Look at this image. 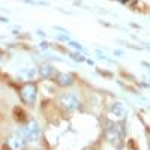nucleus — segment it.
<instances>
[{"label":"nucleus","instance_id":"nucleus-1","mask_svg":"<svg viewBox=\"0 0 150 150\" xmlns=\"http://www.w3.org/2000/svg\"><path fill=\"white\" fill-rule=\"evenodd\" d=\"M18 134L23 137L24 140H26V143L29 141H38L41 138V129H39V125H38L36 120H29L26 126H23Z\"/></svg>","mask_w":150,"mask_h":150},{"label":"nucleus","instance_id":"nucleus-2","mask_svg":"<svg viewBox=\"0 0 150 150\" xmlns=\"http://www.w3.org/2000/svg\"><path fill=\"white\" fill-rule=\"evenodd\" d=\"M59 102H60L62 107H63L65 110H68V111H75V110H78L81 107V102L78 101V98L75 96V95H72V93H63V95H60Z\"/></svg>","mask_w":150,"mask_h":150},{"label":"nucleus","instance_id":"nucleus-3","mask_svg":"<svg viewBox=\"0 0 150 150\" xmlns=\"http://www.w3.org/2000/svg\"><path fill=\"white\" fill-rule=\"evenodd\" d=\"M36 96H38V87H36V84L27 83V84L23 86V89H21V99L26 104H29V105L35 104L36 102Z\"/></svg>","mask_w":150,"mask_h":150},{"label":"nucleus","instance_id":"nucleus-4","mask_svg":"<svg viewBox=\"0 0 150 150\" xmlns=\"http://www.w3.org/2000/svg\"><path fill=\"white\" fill-rule=\"evenodd\" d=\"M6 144L9 146L11 150H24V147H26V140H24L18 132H15V134H11L6 138Z\"/></svg>","mask_w":150,"mask_h":150},{"label":"nucleus","instance_id":"nucleus-5","mask_svg":"<svg viewBox=\"0 0 150 150\" xmlns=\"http://www.w3.org/2000/svg\"><path fill=\"white\" fill-rule=\"evenodd\" d=\"M105 135H107V140H108L110 143H116V141L119 140V137H120V135H119V129H117V125L108 122V129H107Z\"/></svg>","mask_w":150,"mask_h":150},{"label":"nucleus","instance_id":"nucleus-6","mask_svg":"<svg viewBox=\"0 0 150 150\" xmlns=\"http://www.w3.org/2000/svg\"><path fill=\"white\" fill-rule=\"evenodd\" d=\"M39 75L44 78H51L53 75H56V69L51 66V65H48V63H44L39 66Z\"/></svg>","mask_w":150,"mask_h":150},{"label":"nucleus","instance_id":"nucleus-7","mask_svg":"<svg viewBox=\"0 0 150 150\" xmlns=\"http://www.w3.org/2000/svg\"><path fill=\"white\" fill-rule=\"evenodd\" d=\"M57 83H59L60 86H63V87H68V86H72L74 78H72V75H69V74L59 72V74H57Z\"/></svg>","mask_w":150,"mask_h":150},{"label":"nucleus","instance_id":"nucleus-8","mask_svg":"<svg viewBox=\"0 0 150 150\" xmlns=\"http://www.w3.org/2000/svg\"><path fill=\"white\" fill-rule=\"evenodd\" d=\"M111 114H114V116H117V117H125L126 116V108H125V105L122 104V102H116V104H112V107H111Z\"/></svg>","mask_w":150,"mask_h":150},{"label":"nucleus","instance_id":"nucleus-9","mask_svg":"<svg viewBox=\"0 0 150 150\" xmlns=\"http://www.w3.org/2000/svg\"><path fill=\"white\" fill-rule=\"evenodd\" d=\"M35 75H36V71H35V69H23L21 72H18V77H20L21 80H24V81L32 80Z\"/></svg>","mask_w":150,"mask_h":150},{"label":"nucleus","instance_id":"nucleus-10","mask_svg":"<svg viewBox=\"0 0 150 150\" xmlns=\"http://www.w3.org/2000/svg\"><path fill=\"white\" fill-rule=\"evenodd\" d=\"M69 45L71 47H74L75 50H78V51H81V53H86V48L81 45V44H78V42H74V41H69Z\"/></svg>","mask_w":150,"mask_h":150},{"label":"nucleus","instance_id":"nucleus-11","mask_svg":"<svg viewBox=\"0 0 150 150\" xmlns=\"http://www.w3.org/2000/svg\"><path fill=\"white\" fill-rule=\"evenodd\" d=\"M71 57H72L75 62H84V60H86V59H84L81 54H78V53H72V54H71Z\"/></svg>","mask_w":150,"mask_h":150},{"label":"nucleus","instance_id":"nucleus-12","mask_svg":"<svg viewBox=\"0 0 150 150\" xmlns=\"http://www.w3.org/2000/svg\"><path fill=\"white\" fill-rule=\"evenodd\" d=\"M41 47H42V48H48V44H47V42H42Z\"/></svg>","mask_w":150,"mask_h":150},{"label":"nucleus","instance_id":"nucleus-13","mask_svg":"<svg viewBox=\"0 0 150 150\" xmlns=\"http://www.w3.org/2000/svg\"><path fill=\"white\" fill-rule=\"evenodd\" d=\"M35 150H42V149H35Z\"/></svg>","mask_w":150,"mask_h":150}]
</instances>
